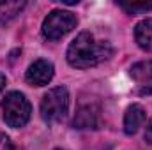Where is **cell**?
Instances as JSON below:
<instances>
[{"instance_id":"7c38bea8","label":"cell","mask_w":152,"mask_h":150,"mask_svg":"<svg viewBox=\"0 0 152 150\" xmlns=\"http://www.w3.org/2000/svg\"><path fill=\"white\" fill-rule=\"evenodd\" d=\"M0 150H18V149L9 140V136H5L4 133H0Z\"/></svg>"},{"instance_id":"ba28073f","label":"cell","mask_w":152,"mask_h":150,"mask_svg":"<svg viewBox=\"0 0 152 150\" xmlns=\"http://www.w3.org/2000/svg\"><path fill=\"white\" fill-rule=\"evenodd\" d=\"M145 118H147L145 110H143L140 104L129 106L127 111H126V117H124V133L129 134V136L136 134L138 129L145 124Z\"/></svg>"},{"instance_id":"5b68a950","label":"cell","mask_w":152,"mask_h":150,"mask_svg":"<svg viewBox=\"0 0 152 150\" xmlns=\"http://www.w3.org/2000/svg\"><path fill=\"white\" fill-rule=\"evenodd\" d=\"M99 124H101V110L97 104L80 106L73 120L75 129H97Z\"/></svg>"},{"instance_id":"30bf717a","label":"cell","mask_w":152,"mask_h":150,"mask_svg":"<svg viewBox=\"0 0 152 150\" xmlns=\"http://www.w3.org/2000/svg\"><path fill=\"white\" fill-rule=\"evenodd\" d=\"M27 4L23 0H9V2H0V25H7L12 21L25 7Z\"/></svg>"},{"instance_id":"4fadbf2b","label":"cell","mask_w":152,"mask_h":150,"mask_svg":"<svg viewBox=\"0 0 152 150\" xmlns=\"http://www.w3.org/2000/svg\"><path fill=\"white\" fill-rule=\"evenodd\" d=\"M145 141L152 145V120L149 122V125H147V131H145Z\"/></svg>"},{"instance_id":"7a4b0ae2","label":"cell","mask_w":152,"mask_h":150,"mask_svg":"<svg viewBox=\"0 0 152 150\" xmlns=\"http://www.w3.org/2000/svg\"><path fill=\"white\" fill-rule=\"evenodd\" d=\"M69 111V92L66 87L48 90L41 101V117L46 124L62 122Z\"/></svg>"},{"instance_id":"9c48e42d","label":"cell","mask_w":152,"mask_h":150,"mask_svg":"<svg viewBox=\"0 0 152 150\" xmlns=\"http://www.w3.org/2000/svg\"><path fill=\"white\" fill-rule=\"evenodd\" d=\"M134 37L142 50L152 53V20H143L134 28Z\"/></svg>"},{"instance_id":"5bb4252c","label":"cell","mask_w":152,"mask_h":150,"mask_svg":"<svg viewBox=\"0 0 152 150\" xmlns=\"http://www.w3.org/2000/svg\"><path fill=\"white\" fill-rule=\"evenodd\" d=\"M4 88H5V76L0 73V92H2Z\"/></svg>"},{"instance_id":"6da1fadb","label":"cell","mask_w":152,"mask_h":150,"mask_svg":"<svg viewBox=\"0 0 152 150\" xmlns=\"http://www.w3.org/2000/svg\"><path fill=\"white\" fill-rule=\"evenodd\" d=\"M113 55L108 41H99L88 32H81L67 48V62L76 69L96 67Z\"/></svg>"},{"instance_id":"9a60e30c","label":"cell","mask_w":152,"mask_h":150,"mask_svg":"<svg viewBox=\"0 0 152 150\" xmlns=\"http://www.w3.org/2000/svg\"><path fill=\"white\" fill-rule=\"evenodd\" d=\"M55 150H66V149H55Z\"/></svg>"},{"instance_id":"277c9868","label":"cell","mask_w":152,"mask_h":150,"mask_svg":"<svg viewBox=\"0 0 152 150\" xmlns=\"http://www.w3.org/2000/svg\"><path fill=\"white\" fill-rule=\"evenodd\" d=\"M78 25V20L71 11H51L42 21V36L48 41H58L67 36Z\"/></svg>"},{"instance_id":"52a82bcc","label":"cell","mask_w":152,"mask_h":150,"mask_svg":"<svg viewBox=\"0 0 152 150\" xmlns=\"http://www.w3.org/2000/svg\"><path fill=\"white\" fill-rule=\"evenodd\" d=\"M131 78L138 83L140 95H152V60L134 64L131 67Z\"/></svg>"},{"instance_id":"3957f363","label":"cell","mask_w":152,"mask_h":150,"mask_svg":"<svg viewBox=\"0 0 152 150\" xmlns=\"http://www.w3.org/2000/svg\"><path fill=\"white\" fill-rule=\"evenodd\" d=\"M2 111H4V120L9 127H23L30 120V103L21 92H9L4 101H2Z\"/></svg>"},{"instance_id":"8fae6325","label":"cell","mask_w":152,"mask_h":150,"mask_svg":"<svg viewBox=\"0 0 152 150\" xmlns=\"http://www.w3.org/2000/svg\"><path fill=\"white\" fill-rule=\"evenodd\" d=\"M127 14H143L152 11V2H117Z\"/></svg>"},{"instance_id":"8992f818","label":"cell","mask_w":152,"mask_h":150,"mask_svg":"<svg viewBox=\"0 0 152 150\" xmlns=\"http://www.w3.org/2000/svg\"><path fill=\"white\" fill-rule=\"evenodd\" d=\"M53 74H55L53 64L41 58V60H36V62L28 67L25 78H27V81H28L30 85H34V87H44V85H48V83L51 81Z\"/></svg>"}]
</instances>
